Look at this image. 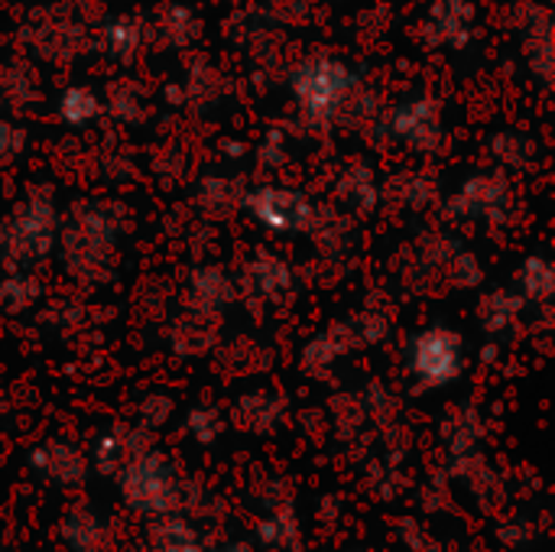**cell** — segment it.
Here are the masks:
<instances>
[{
    "label": "cell",
    "instance_id": "obj_1",
    "mask_svg": "<svg viewBox=\"0 0 555 552\" xmlns=\"http://www.w3.org/2000/svg\"><path fill=\"white\" fill-rule=\"evenodd\" d=\"M293 94L302 107V117L328 127L345 117L354 94V72L338 59H309L293 75Z\"/></svg>",
    "mask_w": 555,
    "mask_h": 552
},
{
    "label": "cell",
    "instance_id": "obj_2",
    "mask_svg": "<svg viewBox=\"0 0 555 552\" xmlns=\"http://www.w3.org/2000/svg\"><path fill=\"white\" fill-rule=\"evenodd\" d=\"M124 501L150 517H166L179 508V482L172 465L156 452H137L120 472Z\"/></svg>",
    "mask_w": 555,
    "mask_h": 552
},
{
    "label": "cell",
    "instance_id": "obj_3",
    "mask_svg": "<svg viewBox=\"0 0 555 552\" xmlns=\"http://www.w3.org/2000/svg\"><path fill=\"white\" fill-rule=\"evenodd\" d=\"M55 221L52 202L46 195H29L16 215L0 224V260L7 267L42 260L55 244Z\"/></svg>",
    "mask_w": 555,
    "mask_h": 552
},
{
    "label": "cell",
    "instance_id": "obj_4",
    "mask_svg": "<svg viewBox=\"0 0 555 552\" xmlns=\"http://www.w3.org/2000/svg\"><path fill=\"white\" fill-rule=\"evenodd\" d=\"M465 364L462 335L452 329H426L410 345V371L423 390H442L459 381Z\"/></svg>",
    "mask_w": 555,
    "mask_h": 552
},
{
    "label": "cell",
    "instance_id": "obj_5",
    "mask_svg": "<svg viewBox=\"0 0 555 552\" xmlns=\"http://www.w3.org/2000/svg\"><path fill=\"white\" fill-rule=\"evenodd\" d=\"M117 228L111 211L101 208H78L72 218V228L65 234V254H68V267L75 273H81L85 280L91 277V270L104 267L111 247H114Z\"/></svg>",
    "mask_w": 555,
    "mask_h": 552
},
{
    "label": "cell",
    "instance_id": "obj_6",
    "mask_svg": "<svg viewBox=\"0 0 555 552\" xmlns=\"http://www.w3.org/2000/svg\"><path fill=\"white\" fill-rule=\"evenodd\" d=\"M241 205L267 228L276 234H289V231H309L315 208L309 205V198L302 192L293 189H276V185H260L244 192Z\"/></svg>",
    "mask_w": 555,
    "mask_h": 552
},
{
    "label": "cell",
    "instance_id": "obj_7",
    "mask_svg": "<svg viewBox=\"0 0 555 552\" xmlns=\"http://www.w3.org/2000/svg\"><path fill=\"white\" fill-rule=\"evenodd\" d=\"M459 218H485V221H504L511 208V192L501 176H472L455 202L449 205Z\"/></svg>",
    "mask_w": 555,
    "mask_h": 552
},
{
    "label": "cell",
    "instance_id": "obj_8",
    "mask_svg": "<svg viewBox=\"0 0 555 552\" xmlns=\"http://www.w3.org/2000/svg\"><path fill=\"white\" fill-rule=\"evenodd\" d=\"M393 133L413 150H433L442 137V114L433 98H413L397 107Z\"/></svg>",
    "mask_w": 555,
    "mask_h": 552
},
{
    "label": "cell",
    "instance_id": "obj_9",
    "mask_svg": "<svg viewBox=\"0 0 555 552\" xmlns=\"http://www.w3.org/2000/svg\"><path fill=\"white\" fill-rule=\"evenodd\" d=\"M475 26V3L472 0H433L426 16V33L436 46L462 49L472 39Z\"/></svg>",
    "mask_w": 555,
    "mask_h": 552
},
{
    "label": "cell",
    "instance_id": "obj_10",
    "mask_svg": "<svg viewBox=\"0 0 555 552\" xmlns=\"http://www.w3.org/2000/svg\"><path fill=\"white\" fill-rule=\"evenodd\" d=\"M234 299V283L218 267H202L189 280V303L198 316H215Z\"/></svg>",
    "mask_w": 555,
    "mask_h": 552
},
{
    "label": "cell",
    "instance_id": "obj_11",
    "mask_svg": "<svg viewBox=\"0 0 555 552\" xmlns=\"http://www.w3.org/2000/svg\"><path fill=\"white\" fill-rule=\"evenodd\" d=\"M29 465L39 468L49 482H59V485H78L85 478V455L65 442H49L42 449H33L29 455Z\"/></svg>",
    "mask_w": 555,
    "mask_h": 552
},
{
    "label": "cell",
    "instance_id": "obj_12",
    "mask_svg": "<svg viewBox=\"0 0 555 552\" xmlns=\"http://www.w3.org/2000/svg\"><path fill=\"white\" fill-rule=\"evenodd\" d=\"M247 286H250L254 296L273 303V299H280V296H286L293 290V270H289V264L283 257L260 251L247 267Z\"/></svg>",
    "mask_w": 555,
    "mask_h": 552
},
{
    "label": "cell",
    "instance_id": "obj_13",
    "mask_svg": "<svg viewBox=\"0 0 555 552\" xmlns=\"http://www.w3.org/2000/svg\"><path fill=\"white\" fill-rule=\"evenodd\" d=\"M520 309H524V296L494 290V293H488V296L481 299V312H478V316H481V325H485L491 335H498V332H504V329H511V325L517 322Z\"/></svg>",
    "mask_w": 555,
    "mask_h": 552
},
{
    "label": "cell",
    "instance_id": "obj_14",
    "mask_svg": "<svg viewBox=\"0 0 555 552\" xmlns=\"http://www.w3.org/2000/svg\"><path fill=\"white\" fill-rule=\"evenodd\" d=\"M98 111H101V101L88 85H68L59 94V120H65L68 127H81V124L94 120Z\"/></svg>",
    "mask_w": 555,
    "mask_h": 552
},
{
    "label": "cell",
    "instance_id": "obj_15",
    "mask_svg": "<svg viewBox=\"0 0 555 552\" xmlns=\"http://www.w3.org/2000/svg\"><path fill=\"white\" fill-rule=\"evenodd\" d=\"M517 283H520L524 303H546L555 290V277L550 260L546 257H527L524 267H520Z\"/></svg>",
    "mask_w": 555,
    "mask_h": 552
},
{
    "label": "cell",
    "instance_id": "obj_16",
    "mask_svg": "<svg viewBox=\"0 0 555 552\" xmlns=\"http://www.w3.org/2000/svg\"><path fill=\"white\" fill-rule=\"evenodd\" d=\"M62 540H65L75 552H98L101 550V543H104V530H101V524H98L94 514L75 511V514H68L65 524H62Z\"/></svg>",
    "mask_w": 555,
    "mask_h": 552
},
{
    "label": "cell",
    "instance_id": "obj_17",
    "mask_svg": "<svg viewBox=\"0 0 555 552\" xmlns=\"http://www.w3.org/2000/svg\"><path fill=\"white\" fill-rule=\"evenodd\" d=\"M153 552H198V534L179 517L159 521L150 534Z\"/></svg>",
    "mask_w": 555,
    "mask_h": 552
},
{
    "label": "cell",
    "instance_id": "obj_18",
    "mask_svg": "<svg viewBox=\"0 0 555 552\" xmlns=\"http://www.w3.org/2000/svg\"><path fill=\"white\" fill-rule=\"evenodd\" d=\"M351 338H354V332H351V329H341V325L332 329V332H325V335H319V338H312L309 348H306V355H302L306 368H312V371L328 368L335 358H341V355L348 351Z\"/></svg>",
    "mask_w": 555,
    "mask_h": 552
},
{
    "label": "cell",
    "instance_id": "obj_19",
    "mask_svg": "<svg viewBox=\"0 0 555 552\" xmlns=\"http://www.w3.org/2000/svg\"><path fill=\"white\" fill-rule=\"evenodd\" d=\"M338 195L345 198V205L358 208V211H367L374 202H377V182H374V172L367 166H351L345 172V179L338 182Z\"/></svg>",
    "mask_w": 555,
    "mask_h": 552
},
{
    "label": "cell",
    "instance_id": "obj_20",
    "mask_svg": "<svg viewBox=\"0 0 555 552\" xmlns=\"http://www.w3.org/2000/svg\"><path fill=\"white\" fill-rule=\"evenodd\" d=\"M36 296H39V283L23 277V273H10V277L0 280V312L3 316L23 312Z\"/></svg>",
    "mask_w": 555,
    "mask_h": 552
},
{
    "label": "cell",
    "instance_id": "obj_21",
    "mask_svg": "<svg viewBox=\"0 0 555 552\" xmlns=\"http://www.w3.org/2000/svg\"><path fill=\"white\" fill-rule=\"evenodd\" d=\"M104 46L111 52V59H133V52L140 49V26L127 16L120 20H111L107 29H104Z\"/></svg>",
    "mask_w": 555,
    "mask_h": 552
},
{
    "label": "cell",
    "instance_id": "obj_22",
    "mask_svg": "<svg viewBox=\"0 0 555 552\" xmlns=\"http://www.w3.org/2000/svg\"><path fill=\"white\" fill-rule=\"evenodd\" d=\"M189 433L198 439V442H215L218 436H221V416L215 413V410H208V407H198V410H192L189 413Z\"/></svg>",
    "mask_w": 555,
    "mask_h": 552
},
{
    "label": "cell",
    "instance_id": "obj_23",
    "mask_svg": "<svg viewBox=\"0 0 555 552\" xmlns=\"http://www.w3.org/2000/svg\"><path fill=\"white\" fill-rule=\"evenodd\" d=\"M260 540L270 543V547H296L299 540V527L286 517V514H276L270 524L260 527Z\"/></svg>",
    "mask_w": 555,
    "mask_h": 552
},
{
    "label": "cell",
    "instance_id": "obj_24",
    "mask_svg": "<svg viewBox=\"0 0 555 552\" xmlns=\"http://www.w3.org/2000/svg\"><path fill=\"white\" fill-rule=\"evenodd\" d=\"M163 33H169L172 42H189V39L195 36V20H192V13L182 10V7H169V10L163 13Z\"/></svg>",
    "mask_w": 555,
    "mask_h": 552
},
{
    "label": "cell",
    "instance_id": "obj_25",
    "mask_svg": "<svg viewBox=\"0 0 555 552\" xmlns=\"http://www.w3.org/2000/svg\"><path fill=\"white\" fill-rule=\"evenodd\" d=\"M23 150V130L10 120H0V166L13 163Z\"/></svg>",
    "mask_w": 555,
    "mask_h": 552
},
{
    "label": "cell",
    "instance_id": "obj_26",
    "mask_svg": "<svg viewBox=\"0 0 555 552\" xmlns=\"http://www.w3.org/2000/svg\"><path fill=\"white\" fill-rule=\"evenodd\" d=\"M494 146H498V153H501L507 163H527V159H530V153H533V150H530L524 140H517L514 133L498 137V143H494Z\"/></svg>",
    "mask_w": 555,
    "mask_h": 552
},
{
    "label": "cell",
    "instance_id": "obj_27",
    "mask_svg": "<svg viewBox=\"0 0 555 552\" xmlns=\"http://www.w3.org/2000/svg\"><path fill=\"white\" fill-rule=\"evenodd\" d=\"M215 552H254L250 547H244V543H234V547H224V550H215Z\"/></svg>",
    "mask_w": 555,
    "mask_h": 552
}]
</instances>
